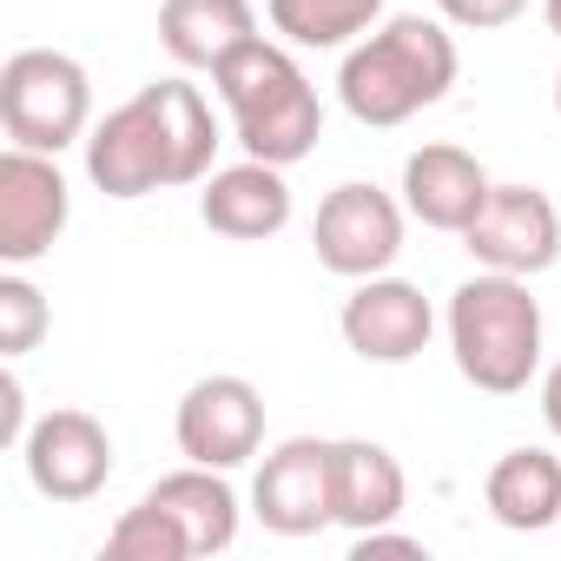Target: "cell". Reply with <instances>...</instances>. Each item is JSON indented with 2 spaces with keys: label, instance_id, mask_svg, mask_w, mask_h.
Returning a JSON list of instances; mask_svg holds the SVG:
<instances>
[{
  "label": "cell",
  "instance_id": "6da1fadb",
  "mask_svg": "<svg viewBox=\"0 0 561 561\" xmlns=\"http://www.w3.org/2000/svg\"><path fill=\"white\" fill-rule=\"evenodd\" d=\"M211 159H218L211 100L179 73L139 87L87 133V179L119 205L152 198V192H179V185H205Z\"/></svg>",
  "mask_w": 561,
  "mask_h": 561
},
{
  "label": "cell",
  "instance_id": "7a4b0ae2",
  "mask_svg": "<svg viewBox=\"0 0 561 561\" xmlns=\"http://www.w3.org/2000/svg\"><path fill=\"white\" fill-rule=\"evenodd\" d=\"M462 73V54H456V34L449 21L436 14H390L377 21L357 47H344V67H337V100L357 126H403L416 113H430L436 100H449Z\"/></svg>",
  "mask_w": 561,
  "mask_h": 561
},
{
  "label": "cell",
  "instance_id": "3957f363",
  "mask_svg": "<svg viewBox=\"0 0 561 561\" xmlns=\"http://www.w3.org/2000/svg\"><path fill=\"white\" fill-rule=\"evenodd\" d=\"M211 87L231 113V139L244 146V159H264V165H298L318 152L324 139V106H318V87L311 73L298 67V54L285 41H244L238 54H225L211 67Z\"/></svg>",
  "mask_w": 561,
  "mask_h": 561
},
{
  "label": "cell",
  "instance_id": "277c9868",
  "mask_svg": "<svg viewBox=\"0 0 561 561\" xmlns=\"http://www.w3.org/2000/svg\"><path fill=\"white\" fill-rule=\"evenodd\" d=\"M443 331L462 383H476L482 397H522L541 370V305L528 291V277H508V271L462 277L449 291Z\"/></svg>",
  "mask_w": 561,
  "mask_h": 561
},
{
  "label": "cell",
  "instance_id": "5b68a950",
  "mask_svg": "<svg viewBox=\"0 0 561 561\" xmlns=\"http://www.w3.org/2000/svg\"><path fill=\"white\" fill-rule=\"evenodd\" d=\"M0 126H8L14 146L34 152H67L87 146L93 133V80L73 54L60 47H21L0 67Z\"/></svg>",
  "mask_w": 561,
  "mask_h": 561
},
{
  "label": "cell",
  "instance_id": "8992f818",
  "mask_svg": "<svg viewBox=\"0 0 561 561\" xmlns=\"http://www.w3.org/2000/svg\"><path fill=\"white\" fill-rule=\"evenodd\" d=\"M403 225H410L403 198H390L383 185L351 179V185L324 192L311 244H318V264L331 277H351L357 285V277H377V271H390L403 257Z\"/></svg>",
  "mask_w": 561,
  "mask_h": 561
},
{
  "label": "cell",
  "instance_id": "52a82bcc",
  "mask_svg": "<svg viewBox=\"0 0 561 561\" xmlns=\"http://www.w3.org/2000/svg\"><path fill=\"white\" fill-rule=\"evenodd\" d=\"M251 515H257L271 535H285V541L324 535V528L337 522V469H331V443H324V436H291V443H277V449L257 462Z\"/></svg>",
  "mask_w": 561,
  "mask_h": 561
},
{
  "label": "cell",
  "instance_id": "ba28073f",
  "mask_svg": "<svg viewBox=\"0 0 561 561\" xmlns=\"http://www.w3.org/2000/svg\"><path fill=\"white\" fill-rule=\"evenodd\" d=\"M172 436H179V456L185 462H205V469H244L257 449H264V397L251 377H198L185 397H179V416H172Z\"/></svg>",
  "mask_w": 561,
  "mask_h": 561
},
{
  "label": "cell",
  "instance_id": "9c48e42d",
  "mask_svg": "<svg viewBox=\"0 0 561 561\" xmlns=\"http://www.w3.org/2000/svg\"><path fill=\"white\" fill-rule=\"evenodd\" d=\"M73 218V192L54 152L8 146L0 152V264H41Z\"/></svg>",
  "mask_w": 561,
  "mask_h": 561
},
{
  "label": "cell",
  "instance_id": "30bf717a",
  "mask_svg": "<svg viewBox=\"0 0 561 561\" xmlns=\"http://www.w3.org/2000/svg\"><path fill=\"white\" fill-rule=\"evenodd\" d=\"M337 331H344L351 357L397 370V364H416V357L430 351L436 311H430V298L410 285V277L377 271V277H357V291H351L344 311H337Z\"/></svg>",
  "mask_w": 561,
  "mask_h": 561
},
{
  "label": "cell",
  "instance_id": "8fae6325",
  "mask_svg": "<svg viewBox=\"0 0 561 561\" xmlns=\"http://www.w3.org/2000/svg\"><path fill=\"white\" fill-rule=\"evenodd\" d=\"M21 462H27V482L47 495V502H93L106 482H113V436L93 410H47L34 416L27 443H21Z\"/></svg>",
  "mask_w": 561,
  "mask_h": 561
},
{
  "label": "cell",
  "instance_id": "7c38bea8",
  "mask_svg": "<svg viewBox=\"0 0 561 561\" xmlns=\"http://www.w3.org/2000/svg\"><path fill=\"white\" fill-rule=\"evenodd\" d=\"M462 251L482 271H508V277H541L561 257V211L548 192L535 185H495L489 205L476 211V225L462 231Z\"/></svg>",
  "mask_w": 561,
  "mask_h": 561
},
{
  "label": "cell",
  "instance_id": "4fadbf2b",
  "mask_svg": "<svg viewBox=\"0 0 561 561\" xmlns=\"http://www.w3.org/2000/svg\"><path fill=\"white\" fill-rule=\"evenodd\" d=\"M489 192H495V179H489V165L469 146L436 139V146H416L403 159V211L416 225H430V231L462 238L476 225V211L489 205Z\"/></svg>",
  "mask_w": 561,
  "mask_h": 561
},
{
  "label": "cell",
  "instance_id": "5bb4252c",
  "mask_svg": "<svg viewBox=\"0 0 561 561\" xmlns=\"http://www.w3.org/2000/svg\"><path fill=\"white\" fill-rule=\"evenodd\" d=\"M198 218L205 231L231 238V244H264L291 225V179L285 165H264V159H238L225 172H211L198 185Z\"/></svg>",
  "mask_w": 561,
  "mask_h": 561
},
{
  "label": "cell",
  "instance_id": "9a60e30c",
  "mask_svg": "<svg viewBox=\"0 0 561 561\" xmlns=\"http://www.w3.org/2000/svg\"><path fill=\"white\" fill-rule=\"evenodd\" d=\"M331 469H337V522H344L351 535L390 528V522L403 515L410 476H403V462H397L383 443L344 436V443H331Z\"/></svg>",
  "mask_w": 561,
  "mask_h": 561
},
{
  "label": "cell",
  "instance_id": "2e32d148",
  "mask_svg": "<svg viewBox=\"0 0 561 561\" xmlns=\"http://www.w3.org/2000/svg\"><path fill=\"white\" fill-rule=\"evenodd\" d=\"M244 41H257L251 0H159V47L185 73H211Z\"/></svg>",
  "mask_w": 561,
  "mask_h": 561
},
{
  "label": "cell",
  "instance_id": "e0dca14e",
  "mask_svg": "<svg viewBox=\"0 0 561 561\" xmlns=\"http://www.w3.org/2000/svg\"><path fill=\"white\" fill-rule=\"evenodd\" d=\"M146 502H159V508H165V515L185 528V541H192V561H205V554H225V548L238 541V495H231L225 469L185 462V469L159 476V482L146 489Z\"/></svg>",
  "mask_w": 561,
  "mask_h": 561
},
{
  "label": "cell",
  "instance_id": "ac0fdd59",
  "mask_svg": "<svg viewBox=\"0 0 561 561\" xmlns=\"http://www.w3.org/2000/svg\"><path fill=\"white\" fill-rule=\"evenodd\" d=\"M482 502L515 535L554 528L561 522V456L554 449H508V456H495V469L482 482Z\"/></svg>",
  "mask_w": 561,
  "mask_h": 561
},
{
  "label": "cell",
  "instance_id": "d6986e66",
  "mask_svg": "<svg viewBox=\"0 0 561 561\" xmlns=\"http://www.w3.org/2000/svg\"><path fill=\"white\" fill-rule=\"evenodd\" d=\"M264 14L285 47L331 54V47H357L383 21V0H264Z\"/></svg>",
  "mask_w": 561,
  "mask_h": 561
},
{
  "label": "cell",
  "instance_id": "ffe728a7",
  "mask_svg": "<svg viewBox=\"0 0 561 561\" xmlns=\"http://www.w3.org/2000/svg\"><path fill=\"white\" fill-rule=\"evenodd\" d=\"M106 561H192L185 528L159 508V502H133L113 528H106Z\"/></svg>",
  "mask_w": 561,
  "mask_h": 561
},
{
  "label": "cell",
  "instance_id": "44dd1931",
  "mask_svg": "<svg viewBox=\"0 0 561 561\" xmlns=\"http://www.w3.org/2000/svg\"><path fill=\"white\" fill-rule=\"evenodd\" d=\"M54 331V311H47V291L21 264L0 271V357L21 364L27 351H41V337Z\"/></svg>",
  "mask_w": 561,
  "mask_h": 561
},
{
  "label": "cell",
  "instance_id": "7402d4cb",
  "mask_svg": "<svg viewBox=\"0 0 561 561\" xmlns=\"http://www.w3.org/2000/svg\"><path fill=\"white\" fill-rule=\"evenodd\" d=\"M436 14L462 34H495V27L528 14V0H436Z\"/></svg>",
  "mask_w": 561,
  "mask_h": 561
},
{
  "label": "cell",
  "instance_id": "603a6c76",
  "mask_svg": "<svg viewBox=\"0 0 561 561\" xmlns=\"http://www.w3.org/2000/svg\"><path fill=\"white\" fill-rule=\"evenodd\" d=\"M27 390H21V377L14 370H0V449H21L27 443Z\"/></svg>",
  "mask_w": 561,
  "mask_h": 561
},
{
  "label": "cell",
  "instance_id": "cb8c5ba5",
  "mask_svg": "<svg viewBox=\"0 0 561 561\" xmlns=\"http://www.w3.org/2000/svg\"><path fill=\"white\" fill-rule=\"evenodd\" d=\"M351 554H357V561H370V554H423V541H416V535H390V528H364V535L351 541Z\"/></svg>",
  "mask_w": 561,
  "mask_h": 561
},
{
  "label": "cell",
  "instance_id": "d4e9b609",
  "mask_svg": "<svg viewBox=\"0 0 561 561\" xmlns=\"http://www.w3.org/2000/svg\"><path fill=\"white\" fill-rule=\"evenodd\" d=\"M541 423L561 443V364H548V377H541Z\"/></svg>",
  "mask_w": 561,
  "mask_h": 561
},
{
  "label": "cell",
  "instance_id": "484cf974",
  "mask_svg": "<svg viewBox=\"0 0 561 561\" xmlns=\"http://www.w3.org/2000/svg\"><path fill=\"white\" fill-rule=\"evenodd\" d=\"M541 27H548V34L561 41V0H541Z\"/></svg>",
  "mask_w": 561,
  "mask_h": 561
},
{
  "label": "cell",
  "instance_id": "4316f807",
  "mask_svg": "<svg viewBox=\"0 0 561 561\" xmlns=\"http://www.w3.org/2000/svg\"><path fill=\"white\" fill-rule=\"evenodd\" d=\"M554 119H561V73H554Z\"/></svg>",
  "mask_w": 561,
  "mask_h": 561
}]
</instances>
